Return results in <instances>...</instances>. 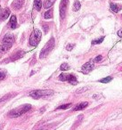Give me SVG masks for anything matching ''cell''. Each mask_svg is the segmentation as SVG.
Listing matches in <instances>:
<instances>
[{
    "label": "cell",
    "instance_id": "cell-21",
    "mask_svg": "<svg viewBox=\"0 0 122 130\" xmlns=\"http://www.w3.org/2000/svg\"><path fill=\"white\" fill-rule=\"evenodd\" d=\"M111 80H112V78H111V77H107V78H104V79L99 80V82H101V83H109V82H110Z\"/></svg>",
    "mask_w": 122,
    "mask_h": 130
},
{
    "label": "cell",
    "instance_id": "cell-25",
    "mask_svg": "<svg viewBox=\"0 0 122 130\" xmlns=\"http://www.w3.org/2000/svg\"><path fill=\"white\" fill-rule=\"evenodd\" d=\"M102 60H103V56H102V55H98V56H96L95 59H94V61H95V62H99V61H101Z\"/></svg>",
    "mask_w": 122,
    "mask_h": 130
},
{
    "label": "cell",
    "instance_id": "cell-26",
    "mask_svg": "<svg viewBox=\"0 0 122 130\" xmlns=\"http://www.w3.org/2000/svg\"><path fill=\"white\" fill-rule=\"evenodd\" d=\"M87 87H82V88H81V89H78V90H77V91H76V92H77V93H78V94H79V93H83V92H84V91H86V90H87Z\"/></svg>",
    "mask_w": 122,
    "mask_h": 130
},
{
    "label": "cell",
    "instance_id": "cell-13",
    "mask_svg": "<svg viewBox=\"0 0 122 130\" xmlns=\"http://www.w3.org/2000/svg\"><path fill=\"white\" fill-rule=\"evenodd\" d=\"M10 27L12 29H15L16 26H17V18L15 15H12L11 18H10V22H9Z\"/></svg>",
    "mask_w": 122,
    "mask_h": 130
},
{
    "label": "cell",
    "instance_id": "cell-2",
    "mask_svg": "<svg viewBox=\"0 0 122 130\" xmlns=\"http://www.w3.org/2000/svg\"><path fill=\"white\" fill-rule=\"evenodd\" d=\"M14 42V37L11 33H7L3 38V43L1 46V50L2 52H7L8 50L12 47V44Z\"/></svg>",
    "mask_w": 122,
    "mask_h": 130
},
{
    "label": "cell",
    "instance_id": "cell-15",
    "mask_svg": "<svg viewBox=\"0 0 122 130\" xmlns=\"http://www.w3.org/2000/svg\"><path fill=\"white\" fill-rule=\"evenodd\" d=\"M34 7L37 11H40L42 7V2L41 0H35L34 1Z\"/></svg>",
    "mask_w": 122,
    "mask_h": 130
},
{
    "label": "cell",
    "instance_id": "cell-22",
    "mask_svg": "<svg viewBox=\"0 0 122 130\" xmlns=\"http://www.w3.org/2000/svg\"><path fill=\"white\" fill-rule=\"evenodd\" d=\"M103 39H104V37H100V38H98V39L93 40V41H92V45L101 44V43H102V42L103 41Z\"/></svg>",
    "mask_w": 122,
    "mask_h": 130
},
{
    "label": "cell",
    "instance_id": "cell-10",
    "mask_svg": "<svg viewBox=\"0 0 122 130\" xmlns=\"http://www.w3.org/2000/svg\"><path fill=\"white\" fill-rule=\"evenodd\" d=\"M22 5H23V0H14L12 4V6L15 10H19L22 8Z\"/></svg>",
    "mask_w": 122,
    "mask_h": 130
},
{
    "label": "cell",
    "instance_id": "cell-3",
    "mask_svg": "<svg viewBox=\"0 0 122 130\" xmlns=\"http://www.w3.org/2000/svg\"><path fill=\"white\" fill-rule=\"evenodd\" d=\"M54 47V37H52V38H50V40L47 42V44H46V46L43 47V49L41 50L39 58H40V59H43L45 57H47V54L53 50Z\"/></svg>",
    "mask_w": 122,
    "mask_h": 130
},
{
    "label": "cell",
    "instance_id": "cell-27",
    "mask_svg": "<svg viewBox=\"0 0 122 130\" xmlns=\"http://www.w3.org/2000/svg\"><path fill=\"white\" fill-rule=\"evenodd\" d=\"M73 47H74V45L70 44V45H68V46L66 47V49L68 50V51H71V50L73 49Z\"/></svg>",
    "mask_w": 122,
    "mask_h": 130
},
{
    "label": "cell",
    "instance_id": "cell-18",
    "mask_svg": "<svg viewBox=\"0 0 122 130\" xmlns=\"http://www.w3.org/2000/svg\"><path fill=\"white\" fill-rule=\"evenodd\" d=\"M44 16H45V19H52L53 18V10L50 9L47 12H46Z\"/></svg>",
    "mask_w": 122,
    "mask_h": 130
},
{
    "label": "cell",
    "instance_id": "cell-24",
    "mask_svg": "<svg viewBox=\"0 0 122 130\" xmlns=\"http://www.w3.org/2000/svg\"><path fill=\"white\" fill-rule=\"evenodd\" d=\"M5 76H6V71L5 70H0V80L5 79Z\"/></svg>",
    "mask_w": 122,
    "mask_h": 130
},
{
    "label": "cell",
    "instance_id": "cell-9",
    "mask_svg": "<svg viewBox=\"0 0 122 130\" xmlns=\"http://www.w3.org/2000/svg\"><path fill=\"white\" fill-rule=\"evenodd\" d=\"M67 81H68L70 84L73 85V86H75V85H77V84H78V79H77V78L74 76L73 74H68Z\"/></svg>",
    "mask_w": 122,
    "mask_h": 130
},
{
    "label": "cell",
    "instance_id": "cell-14",
    "mask_svg": "<svg viewBox=\"0 0 122 130\" xmlns=\"http://www.w3.org/2000/svg\"><path fill=\"white\" fill-rule=\"evenodd\" d=\"M25 54V52L24 51H19V52H17L16 54L13 55V56L12 57V60H18V59H20V58H22L23 55Z\"/></svg>",
    "mask_w": 122,
    "mask_h": 130
},
{
    "label": "cell",
    "instance_id": "cell-30",
    "mask_svg": "<svg viewBox=\"0 0 122 130\" xmlns=\"http://www.w3.org/2000/svg\"><path fill=\"white\" fill-rule=\"evenodd\" d=\"M2 56V50H1V48H0V57Z\"/></svg>",
    "mask_w": 122,
    "mask_h": 130
},
{
    "label": "cell",
    "instance_id": "cell-31",
    "mask_svg": "<svg viewBox=\"0 0 122 130\" xmlns=\"http://www.w3.org/2000/svg\"><path fill=\"white\" fill-rule=\"evenodd\" d=\"M0 12H1V6H0Z\"/></svg>",
    "mask_w": 122,
    "mask_h": 130
},
{
    "label": "cell",
    "instance_id": "cell-20",
    "mask_svg": "<svg viewBox=\"0 0 122 130\" xmlns=\"http://www.w3.org/2000/svg\"><path fill=\"white\" fill-rule=\"evenodd\" d=\"M60 70H61V71H69V70H70V66H69V64L68 63H65V62H64V63H62L61 65V67H60Z\"/></svg>",
    "mask_w": 122,
    "mask_h": 130
},
{
    "label": "cell",
    "instance_id": "cell-19",
    "mask_svg": "<svg viewBox=\"0 0 122 130\" xmlns=\"http://www.w3.org/2000/svg\"><path fill=\"white\" fill-rule=\"evenodd\" d=\"M71 106V103H67V104H62V105L57 107L56 110H66V109L70 108Z\"/></svg>",
    "mask_w": 122,
    "mask_h": 130
},
{
    "label": "cell",
    "instance_id": "cell-4",
    "mask_svg": "<svg viewBox=\"0 0 122 130\" xmlns=\"http://www.w3.org/2000/svg\"><path fill=\"white\" fill-rule=\"evenodd\" d=\"M54 94L53 90H49V89H46V90H33L29 93V95L34 99H39L44 96L52 95Z\"/></svg>",
    "mask_w": 122,
    "mask_h": 130
},
{
    "label": "cell",
    "instance_id": "cell-29",
    "mask_svg": "<svg viewBox=\"0 0 122 130\" xmlns=\"http://www.w3.org/2000/svg\"><path fill=\"white\" fill-rule=\"evenodd\" d=\"M44 30H45V32H47V25H44Z\"/></svg>",
    "mask_w": 122,
    "mask_h": 130
},
{
    "label": "cell",
    "instance_id": "cell-7",
    "mask_svg": "<svg viewBox=\"0 0 122 130\" xmlns=\"http://www.w3.org/2000/svg\"><path fill=\"white\" fill-rule=\"evenodd\" d=\"M93 69H94V62L92 61H88V62H86V63H85L82 66V72H84L85 74H87Z\"/></svg>",
    "mask_w": 122,
    "mask_h": 130
},
{
    "label": "cell",
    "instance_id": "cell-5",
    "mask_svg": "<svg viewBox=\"0 0 122 130\" xmlns=\"http://www.w3.org/2000/svg\"><path fill=\"white\" fill-rule=\"evenodd\" d=\"M41 31L37 29L33 30V32L30 35V37H29V45L31 47H36L37 44L39 43L40 39H41Z\"/></svg>",
    "mask_w": 122,
    "mask_h": 130
},
{
    "label": "cell",
    "instance_id": "cell-12",
    "mask_svg": "<svg viewBox=\"0 0 122 130\" xmlns=\"http://www.w3.org/2000/svg\"><path fill=\"white\" fill-rule=\"evenodd\" d=\"M110 10L113 12H119V11L122 9V5H117L114 3H110Z\"/></svg>",
    "mask_w": 122,
    "mask_h": 130
},
{
    "label": "cell",
    "instance_id": "cell-28",
    "mask_svg": "<svg viewBox=\"0 0 122 130\" xmlns=\"http://www.w3.org/2000/svg\"><path fill=\"white\" fill-rule=\"evenodd\" d=\"M118 36H119V37H122V29H120V30L118 31Z\"/></svg>",
    "mask_w": 122,
    "mask_h": 130
},
{
    "label": "cell",
    "instance_id": "cell-17",
    "mask_svg": "<svg viewBox=\"0 0 122 130\" xmlns=\"http://www.w3.org/2000/svg\"><path fill=\"white\" fill-rule=\"evenodd\" d=\"M80 6H81V5H80V3H79V1H75V3H74V5H73V11L74 12H78L79 9H80Z\"/></svg>",
    "mask_w": 122,
    "mask_h": 130
},
{
    "label": "cell",
    "instance_id": "cell-8",
    "mask_svg": "<svg viewBox=\"0 0 122 130\" xmlns=\"http://www.w3.org/2000/svg\"><path fill=\"white\" fill-rule=\"evenodd\" d=\"M9 15H10V10L8 8H5V9H4V10L2 11L1 14H0V20L5 21L8 17H9Z\"/></svg>",
    "mask_w": 122,
    "mask_h": 130
},
{
    "label": "cell",
    "instance_id": "cell-23",
    "mask_svg": "<svg viewBox=\"0 0 122 130\" xmlns=\"http://www.w3.org/2000/svg\"><path fill=\"white\" fill-rule=\"evenodd\" d=\"M67 78H68V74L62 73L59 76V79L61 81H67Z\"/></svg>",
    "mask_w": 122,
    "mask_h": 130
},
{
    "label": "cell",
    "instance_id": "cell-11",
    "mask_svg": "<svg viewBox=\"0 0 122 130\" xmlns=\"http://www.w3.org/2000/svg\"><path fill=\"white\" fill-rule=\"evenodd\" d=\"M88 106V103L87 102H83V103H80L79 104L76 106L75 108L73 109L74 111H78V110H82L85 108V107H87Z\"/></svg>",
    "mask_w": 122,
    "mask_h": 130
},
{
    "label": "cell",
    "instance_id": "cell-1",
    "mask_svg": "<svg viewBox=\"0 0 122 130\" xmlns=\"http://www.w3.org/2000/svg\"><path fill=\"white\" fill-rule=\"evenodd\" d=\"M30 109H31V105L30 104H24V105L20 106L18 108L12 110L8 113V116H9L10 118H18L20 116L23 115L24 113L28 112Z\"/></svg>",
    "mask_w": 122,
    "mask_h": 130
},
{
    "label": "cell",
    "instance_id": "cell-6",
    "mask_svg": "<svg viewBox=\"0 0 122 130\" xmlns=\"http://www.w3.org/2000/svg\"><path fill=\"white\" fill-rule=\"evenodd\" d=\"M68 5H69V0H61V3H60L59 10H60V16H61V19H64V17H65Z\"/></svg>",
    "mask_w": 122,
    "mask_h": 130
},
{
    "label": "cell",
    "instance_id": "cell-16",
    "mask_svg": "<svg viewBox=\"0 0 122 130\" xmlns=\"http://www.w3.org/2000/svg\"><path fill=\"white\" fill-rule=\"evenodd\" d=\"M55 0H46L44 2V7L46 9H48L52 6V5H54V3Z\"/></svg>",
    "mask_w": 122,
    "mask_h": 130
}]
</instances>
